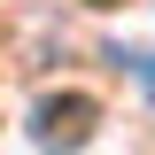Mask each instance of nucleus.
Instances as JSON below:
<instances>
[{
    "label": "nucleus",
    "instance_id": "f257e3e1",
    "mask_svg": "<svg viewBox=\"0 0 155 155\" xmlns=\"http://www.w3.org/2000/svg\"><path fill=\"white\" fill-rule=\"evenodd\" d=\"M93 124H101V101H93V93H47V101L31 109L39 155H78L85 140H93Z\"/></svg>",
    "mask_w": 155,
    "mask_h": 155
},
{
    "label": "nucleus",
    "instance_id": "f03ea898",
    "mask_svg": "<svg viewBox=\"0 0 155 155\" xmlns=\"http://www.w3.org/2000/svg\"><path fill=\"white\" fill-rule=\"evenodd\" d=\"M124 62H132V70L147 78V93H155V54H124Z\"/></svg>",
    "mask_w": 155,
    "mask_h": 155
}]
</instances>
